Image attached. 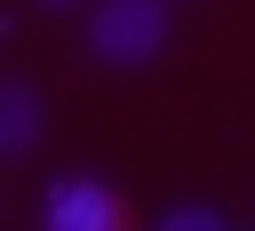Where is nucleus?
I'll return each instance as SVG.
<instances>
[{"instance_id":"1","label":"nucleus","mask_w":255,"mask_h":231,"mask_svg":"<svg viewBox=\"0 0 255 231\" xmlns=\"http://www.w3.org/2000/svg\"><path fill=\"white\" fill-rule=\"evenodd\" d=\"M159 40H167V8L159 0H104L88 16V48L104 64H151Z\"/></svg>"},{"instance_id":"2","label":"nucleus","mask_w":255,"mask_h":231,"mask_svg":"<svg viewBox=\"0 0 255 231\" xmlns=\"http://www.w3.org/2000/svg\"><path fill=\"white\" fill-rule=\"evenodd\" d=\"M48 223H56V231H128L135 207H128L120 191H104L96 175H72V183L48 191Z\"/></svg>"},{"instance_id":"3","label":"nucleus","mask_w":255,"mask_h":231,"mask_svg":"<svg viewBox=\"0 0 255 231\" xmlns=\"http://www.w3.org/2000/svg\"><path fill=\"white\" fill-rule=\"evenodd\" d=\"M32 143H40V96L24 80H0V159H16Z\"/></svg>"},{"instance_id":"4","label":"nucleus","mask_w":255,"mask_h":231,"mask_svg":"<svg viewBox=\"0 0 255 231\" xmlns=\"http://www.w3.org/2000/svg\"><path fill=\"white\" fill-rule=\"evenodd\" d=\"M48 8H72V0H48Z\"/></svg>"}]
</instances>
